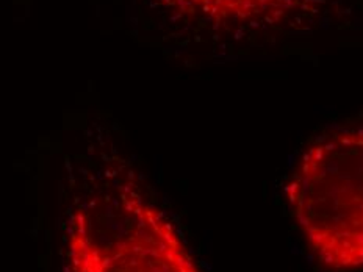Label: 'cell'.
<instances>
[{
    "label": "cell",
    "instance_id": "obj_2",
    "mask_svg": "<svg viewBox=\"0 0 363 272\" xmlns=\"http://www.w3.org/2000/svg\"><path fill=\"white\" fill-rule=\"evenodd\" d=\"M66 259L71 272H201L169 219L130 185L74 211Z\"/></svg>",
    "mask_w": 363,
    "mask_h": 272
},
{
    "label": "cell",
    "instance_id": "obj_3",
    "mask_svg": "<svg viewBox=\"0 0 363 272\" xmlns=\"http://www.w3.org/2000/svg\"><path fill=\"white\" fill-rule=\"evenodd\" d=\"M182 16L218 26H276L310 0H162Z\"/></svg>",
    "mask_w": 363,
    "mask_h": 272
},
{
    "label": "cell",
    "instance_id": "obj_1",
    "mask_svg": "<svg viewBox=\"0 0 363 272\" xmlns=\"http://www.w3.org/2000/svg\"><path fill=\"white\" fill-rule=\"evenodd\" d=\"M285 196L324 268L363 269V130L335 132L310 146Z\"/></svg>",
    "mask_w": 363,
    "mask_h": 272
}]
</instances>
